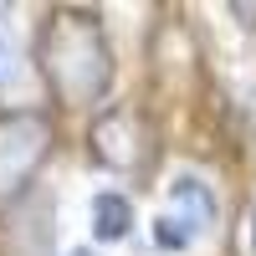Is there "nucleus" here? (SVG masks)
I'll return each mask as SVG.
<instances>
[{
  "label": "nucleus",
  "mask_w": 256,
  "mask_h": 256,
  "mask_svg": "<svg viewBox=\"0 0 256 256\" xmlns=\"http://www.w3.org/2000/svg\"><path fill=\"white\" fill-rule=\"evenodd\" d=\"M6 77H10V52L0 46V82H6Z\"/></svg>",
  "instance_id": "6"
},
{
  "label": "nucleus",
  "mask_w": 256,
  "mask_h": 256,
  "mask_svg": "<svg viewBox=\"0 0 256 256\" xmlns=\"http://www.w3.org/2000/svg\"><path fill=\"white\" fill-rule=\"evenodd\" d=\"M67 256H98V251H92V246H77V251H67Z\"/></svg>",
  "instance_id": "8"
},
{
  "label": "nucleus",
  "mask_w": 256,
  "mask_h": 256,
  "mask_svg": "<svg viewBox=\"0 0 256 256\" xmlns=\"http://www.w3.org/2000/svg\"><path fill=\"white\" fill-rule=\"evenodd\" d=\"M251 256H256V210H251Z\"/></svg>",
  "instance_id": "7"
},
{
  "label": "nucleus",
  "mask_w": 256,
  "mask_h": 256,
  "mask_svg": "<svg viewBox=\"0 0 256 256\" xmlns=\"http://www.w3.org/2000/svg\"><path fill=\"white\" fill-rule=\"evenodd\" d=\"M46 144H52V134L36 113H16V118L0 123V195H10V190H20L31 180Z\"/></svg>",
  "instance_id": "2"
},
{
  "label": "nucleus",
  "mask_w": 256,
  "mask_h": 256,
  "mask_svg": "<svg viewBox=\"0 0 256 256\" xmlns=\"http://www.w3.org/2000/svg\"><path fill=\"white\" fill-rule=\"evenodd\" d=\"M41 56H46L52 88L67 102H92L102 88H108V52H102V36H98L92 20H82V16L52 20Z\"/></svg>",
  "instance_id": "1"
},
{
  "label": "nucleus",
  "mask_w": 256,
  "mask_h": 256,
  "mask_svg": "<svg viewBox=\"0 0 256 256\" xmlns=\"http://www.w3.org/2000/svg\"><path fill=\"white\" fill-rule=\"evenodd\" d=\"M169 195H174V205H184V210H190V226H195V230L216 220V195H210V190H205L195 174H180Z\"/></svg>",
  "instance_id": "4"
},
{
  "label": "nucleus",
  "mask_w": 256,
  "mask_h": 256,
  "mask_svg": "<svg viewBox=\"0 0 256 256\" xmlns=\"http://www.w3.org/2000/svg\"><path fill=\"white\" fill-rule=\"evenodd\" d=\"M128 226H134V200L128 195H118V190L92 195V236L98 241H123Z\"/></svg>",
  "instance_id": "3"
},
{
  "label": "nucleus",
  "mask_w": 256,
  "mask_h": 256,
  "mask_svg": "<svg viewBox=\"0 0 256 256\" xmlns=\"http://www.w3.org/2000/svg\"><path fill=\"white\" fill-rule=\"evenodd\" d=\"M190 236H195L190 216H159V220H154V246H159V251H184Z\"/></svg>",
  "instance_id": "5"
}]
</instances>
